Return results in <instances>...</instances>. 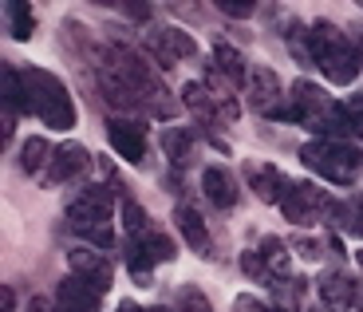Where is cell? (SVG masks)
I'll list each match as a JSON object with an SVG mask.
<instances>
[{"instance_id":"35","label":"cell","mask_w":363,"mask_h":312,"mask_svg":"<svg viewBox=\"0 0 363 312\" xmlns=\"http://www.w3.org/2000/svg\"><path fill=\"white\" fill-rule=\"evenodd\" d=\"M118 312H146V308H143V304H135V301H123V304H118Z\"/></svg>"},{"instance_id":"22","label":"cell","mask_w":363,"mask_h":312,"mask_svg":"<svg viewBox=\"0 0 363 312\" xmlns=\"http://www.w3.org/2000/svg\"><path fill=\"white\" fill-rule=\"evenodd\" d=\"M123 253H127V269H130V277H135L138 285H146V281H150V269H155V257H150V249H146L143 241H127V245H123Z\"/></svg>"},{"instance_id":"1","label":"cell","mask_w":363,"mask_h":312,"mask_svg":"<svg viewBox=\"0 0 363 312\" xmlns=\"http://www.w3.org/2000/svg\"><path fill=\"white\" fill-rule=\"evenodd\" d=\"M24 99H28V115H36L44 127L52 130H72L75 127V99L67 91V83L60 75L44 72V67H24Z\"/></svg>"},{"instance_id":"40","label":"cell","mask_w":363,"mask_h":312,"mask_svg":"<svg viewBox=\"0 0 363 312\" xmlns=\"http://www.w3.org/2000/svg\"><path fill=\"white\" fill-rule=\"evenodd\" d=\"M146 312H166V308H146Z\"/></svg>"},{"instance_id":"12","label":"cell","mask_w":363,"mask_h":312,"mask_svg":"<svg viewBox=\"0 0 363 312\" xmlns=\"http://www.w3.org/2000/svg\"><path fill=\"white\" fill-rule=\"evenodd\" d=\"M245 174H249V182H253L257 198H261V202H277V206H281L284 198H289V190L296 186L281 166H269V162H249Z\"/></svg>"},{"instance_id":"10","label":"cell","mask_w":363,"mask_h":312,"mask_svg":"<svg viewBox=\"0 0 363 312\" xmlns=\"http://www.w3.org/2000/svg\"><path fill=\"white\" fill-rule=\"evenodd\" d=\"M107 138L111 147H115L118 158H127V162H143L146 155V123L143 119H111L107 123Z\"/></svg>"},{"instance_id":"27","label":"cell","mask_w":363,"mask_h":312,"mask_svg":"<svg viewBox=\"0 0 363 312\" xmlns=\"http://www.w3.org/2000/svg\"><path fill=\"white\" fill-rule=\"evenodd\" d=\"M174 312H213V304L206 301V293L194 285H182L178 296H174Z\"/></svg>"},{"instance_id":"14","label":"cell","mask_w":363,"mask_h":312,"mask_svg":"<svg viewBox=\"0 0 363 312\" xmlns=\"http://www.w3.org/2000/svg\"><path fill=\"white\" fill-rule=\"evenodd\" d=\"M174 221H178V230H182V238H186V245H190L198 257H213V249H209L206 218H201V213L194 210L190 202H182L178 210H174Z\"/></svg>"},{"instance_id":"18","label":"cell","mask_w":363,"mask_h":312,"mask_svg":"<svg viewBox=\"0 0 363 312\" xmlns=\"http://www.w3.org/2000/svg\"><path fill=\"white\" fill-rule=\"evenodd\" d=\"M158 143H162L170 166H186V162L194 158V130H190V127H166Z\"/></svg>"},{"instance_id":"20","label":"cell","mask_w":363,"mask_h":312,"mask_svg":"<svg viewBox=\"0 0 363 312\" xmlns=\"http://www.w3.org/2000/svg\"><path fill=\"white\" fill-rule=\"evenodd\" d=\"M4 16H9L12 40H32V32H36V16H32V9H28L24 0H9V4H4Z\"/></svg>"},{"instance_id":"39","label":"cell","mask_w":363,"mask_h":312,"mask_svg":"<svg viewBox=\"0 0 363 312\" xmlns=\"http://www.w3.org/2000/svg\"><path fill=\"white\" fill-rule=\"evenodd\" d=\"M355 130H359V138H363V123H359V127H355Z\"/></svg>"},{"instance_id":"25","label":"cell","mask_w":363,"mask_h":312,"mask_svg":"<svg viewBox=\"0 0 363 312\" xmlns=\"http://www.w3.org/2000/svg\"><path fill=\"white\" fill-rule=\"evenodd\" d=\"M241 273H245L249 281L272 285V269H269V261L261 257V249H245V253H241Z\"/></svg>"},{"instance_id":"33","label":"cell","mask_w":363,"mask_h":312,"mask_svg":"<svg viewBox=\"0 0 363 312\" xmlns=\"http://www.w3.org/2000/svg\"><path fill=\"white\" fill-rule=\"evenodd\" d=\"M0 312H16V293L9 285L0 289Z\"/></svg>"},{"instance_id":"36","label":"cell","mask_w":363,"mask_h":312,"mask_svg":"<svg viewBox=\"0 0 363 312\" xmlns=\"http://www.w3.org/2000/svg\"><path fill=\"white\" fill-rule=\"evenodd\" d=\"M355 55H359V67H363V36L355 40Z\"/></svg>"},{"instance_id":"34","label":"cell","mask_w":363,"mask_h":312,"mask_svg":"<svg viewBox=\"0 0 363 312\" xmlns=\"http://www.w3.org/2000/svg\"><path fill=\"white\" fill-rule=\"evenodd\" d=\"M32 312H55V308L44 301V296H36V301H32Z\"/></svg>"},{"instance_id":"28","label":"cell","mask_w":363,"mask_h":312,"mask_svg":"<svg viewBox=\"0 0 363 312\" xmlns=\"http://www.w3.org/2000/svg\"><path fill=\"white\" fill-rule=\"evenodd\" d=\"M347 230H352V233H359V238H363V198L347 202Z\"/></svg>"},{"instance_id":"37","label":"cell","mask_w":363,"mask_h":312,"mask_svg":"<svg viewBox=\"0 0 363 312\" xmlns=\"http://www.w3.org/2000/svg\"><path fill=\"white\" fill-rule=\"evenodd\" d=\"M355 308L363 312V289H359V293H355Z\"/></svg>"},{"instance_id":"17","label":"cell","mask_w":363,"mask_h":312,"mask_svg":"<svg viewBox=\"0 0 363 312\" xmlns=\"http://www.w3.org/2000/svg\"><path fill=\"white\" fill-rule=\"evenodd\" d=\"M355 293H359V289H355L344 273H328V277H320V296H324L328 308L347 312V308L355 304Z\"/></svg>"},{"instance_id":"19","label":"cell","mask_w":363,"mask_h":312,"mask_svg":"<svg viewBox=\"0 0 363 312\" xmlns=\"http://www.w3.org/2000/svg\"><path fill=\"white\" fill-rule=\"evenodd\" d=\"M52 150L55 147H48V138H40V135L24 138V147H20V166H24L28 174H44L48 162H52Z\"/></svg>"},{"instance_id":"6","label":"cell","mask_w":363,"mask_h":312,"mask_svg":"<svg viewBox=\"0 0 363 312\" xmlns=\"http://www.w3.org/2000/svg\"><path fill=\"white\" fill-rule=\"evenodd\" d=\"M328 210H332V198L312 182H296L289 190V198L281 202V213L292 225H316V221L328 218Z\"/></svg>"},{"instance_id":"31","label":"cell","mask_w":363,"mask_h":312,"mask_svg":"<svg viewBox=\"0 0 363 312\" xmlns=\"http://www.w3.org/2000/svg\"><path fill=\"white\" fill-rule=\"evenodd\" d=\"M123 12H127L130 20H138V24H146L155 9H150V4H123Z\"/></svg>"},{"instance_id":"24","label":"cell","mask_w":363,"mask_h":312,"mask_svg":"<svg viewBox=\"0 0 363 312\" xmlns=\"http://www.w3.org/2000/svg\"><path fill=\"white\" fill-rule=\"evenodd\" d=\"M261 257L269 261L272 281H277V277H289V249H284L281 238H264L261 241Z\"/></svg>"},{"instance_id":"7","label":"cell","mask_w":363,"mask_h":312,"mask_svg":"<svg viewBox=\"0 0 363 312\" xmlns=\"http://www.w3.org/2000/svg\"><path fill=\"white\" fill-rule=\"evenodd\" d=\"M67 221H72L75 233L111 225V190H107V186H87V190L67 206Z\"/></svg>"},{"instance_id":"2","label":"cell","mask_w":363,"mask_h":312,"mask_svg":"<svg viewBox=\"0 0 363 312\" xmlns=\"http://www.w3.org/2000/svg\"><path fill=\"white\" fill-rule=\"evenodd\" d=\"M292 123L308 127L316 138H340L344 130H355L352 119H347L344 103H336L328 91H320L316 83L296 79L292 83Z\"/></svg>"},{"instance_id":"15","label":"cell","mask_w":363,"mask_h":312,"mask_svg":"<svg viewBox=\"0 0 363 312\" xmlns=\"http://www.w3.org/2000/svg\"><path fill=\"white\" fill-rule=\"evenodd\" d=\"M201 190H206V198L218 210H233L237 206V178L229 174L225 166H206L201 170Z\"/></svg>"},{"instance_id":"38","label":"cell","mask_w":363,"mask_h":312,"mask_svg":"<svg viewBox=\"0 0 363 312\" xmlns=\"http://www.w3.org/2000/svg\"><path fill=\"white\" fill-rule=\"evenodd\" d=\"M355 261H359V269H363V249H359V253H355Z\"/></svg>"},{"instance_id":"3","label":"cell","mask_w":363,"mask_h":312,"mask_svg":"<svg viewBox=\"0 0 363 312\" xmlns=\"http://www.w3.org/2000/svg\"><path fill=\"white\" fill-rule=\"evenodd\" d=\"M308 52H312V64L336 83V87H352L355 75L363 72L359 55H355V44H347V36L332 20H316L308 28Z\"/></svg>"},{"instance_id":"11","label":"cell","mask_w":363,"mask_h":312,"mask_svg":"<svg viewBox=\"0 0 363 312\" xmlns=\"http://www.w3.org/2000/svg\"><path fill=\"white\" fill-rule=\"evenodd\" d=\"M146 44H150L155 60H162L166 67L198 52V44H194V36H190V32H182V28H174V24H166V28H150V36H146Z\"/></svg>"},{"instance_id":"8","label":"cell","mask_w":363,"mask_h":312,"mask_svg":"<svg viewBox=\"0 0 363 312\" xmlns=\"http://www.w3.org/2000/svg\"><path fill=\"white\" fill-rule=\"evenodd\" d=\"M67 265H72V273L79 277L83 285L95 289V293H107V289L115 285V269H111V261L103 257L99 249H87V245L72 249V253H67Z\"/></svg>"},{"instance_id":"4","label":"cell","mask_w":363,"mask_h":312,"mask_svg":"<svg viewBox=\"0 0 363 312\" xmlns=\"http://www.w3.org/2000/svg\"><path fill=\"white\" fill-rule=\"evenodd\" d=\"M300 162L324 182H352L363 170V150H355L344 138H312L300 147Z\"/></svg>"},{"instance_id":"32","label":"cell","mask_w":363,"mask_h":312,"mask_svg":"<svg viewBox=\"0 0 363 312\" xmlns=\"http://www.w3.org/2000/svg\"><path fill=\"white\" fill-rule=\"evenodd\" d=\"M221 12H225V16H237V20H249V16H253V4H229V0H225Z\"/></svg>"},{"instance_id":"30","label":"cell","mask_w":363,"mask_h":312,"mask_svg":"<svg viewBox=\"0 0 363 312\" xmlns=\"http://www.w3.org/2000/svg\"><path fill=\"white\" fill-rule=\"evenodd\" d=\"M292 245H296V253H300L304 261H316V257H320V245H316V241H308V238H296Z\"/></svg>"},{"instance_id":"5","label":"cell","mask_w":363,"mask_h":312,"mask_svg":"<svg viewBox=\"0 0 363 312\" xmlns=\"http://www.w3.org/2000/svg\"><path fill=\"white\" fill-rule=\"evenodd\" d=\"M245 87H249V103H253L257 115L292 123V103H284V87H281V79H277L272 67H253L249 79H245Z\"/></svg>"},{"instance_id":"21","label":"cell","mask_w":363,"mask_h":312,"mask_svg":"<svg viewBox=\"0 0 363 312\" xmlns=\"http://www.w3.org/2000/svg\"><path fill=\"white\" fill-rule=\"evenodd\" d=\"M123 230H127V241H143L146 233L155 230V221L146 218V210L135 198H123Z\"/></svg>"},{"instance_id":"29","label":"cell","mask_w":363,"mask_h":312,"mask_svg":"<svg viewBox=\"0 0 363 312\" xmlns=\"http://www.w3.org/2000/svg\"><path fill=\"white\" fill-rule=\"evenodd\" d=\"M233 312H272V304H264V301H257V296H237L233 301Z\"/></svg>"},{"instance_id":"9","label":"cell","mask_w":363,"mask_h":312,"mask_svg":"<svg viewBox=\"0 0 363 312\" xmlns=\"http://www.w3.org/2000/svg\"><path fill=\"white\" fill-rule=\"evenodd\" d=\"M91 166V155L83 143H64V147L52 150V162L44 170V186H64V182H75Z\"/></svg>"},{"instance_id":"13","label":"cell","mask_w":363,"mask_h":312,"mask_svg":"<svg viewBox=\"0 0 363 312\" xmlns=\"http://www.w3.org/2000/svg\"><path fill=\"white\" fill-rule=\"evenodd\" d=\"M55 312H99V293L72 273L55 289Z\"/></svg>"},{"instance_id":"23","label":"cell","mask_w":363,"mask_h":312,"mask_svg":"<svg viewBox=\"0 0 363 312\" xmlns=\"http://www.w3.org/2000/svg\"><path fill=\"white\" fill-rule=\"evenodd\" d=\"M4 103H9V115H24L28 111V99H24V79H20L16 67H4Z\"/></svg>"},{"instance_id":"16","label":"cell","mask_w":363,"mask_h":312,"mask_svg":"<svg viewBox=\"0 0 363 312\" xmlns=\"http://www.w3.org/2000/svg\"><path fill=\"white\" fill-rule=\"evenodd\" d=\"M213 72H221V79L233 83V87L249 79V67H245V60H241V52H237L233 44H225V40L213 44Z\"/></svg>"},{"instance_id":"26","label":"cell","mask_w":363,"mask_h":312,"mask_svg":"<svg viewBox=\"0 0 363 312\" xmlns=\"http://www.w3.org/2000/svg\"><path fill=\"white\" fill-rule=\"evenodd\" d=\"M143 245L150 249V257H155V265H158V261H174V257H178V245H174V241H170V233H162L158 225H155V230H150V233L143 238Z\"/></svg>"}]
</instances>
